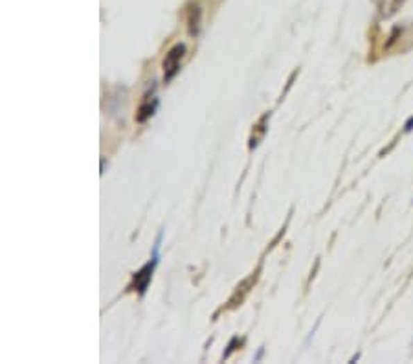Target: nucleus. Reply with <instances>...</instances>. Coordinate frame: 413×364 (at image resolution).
Instances as JSON below:
<instances>
[{
	"mask_svg": "<svg viewBox=\"0 0 413 364\" xmlns=\"http://www.w3.org/2000/svg\"><path fill=\"white\" fill-rule=\"evenodd\" d=\"M184 53H186V47H184V44H175V47L171 48L169 52H167L164 63H162V67H164L165 83H169L171 79L176 76V72L180 70V61L182 58H184Z\"/></svg>",
	"mask_w": 413,
	"mask_h": 364,
	"instance_id": "1",
	"label": "nucleus"
},
{
	"mask_svg": "<svg viewBox=\"0 0 413 364\" xmlns=\"http://www.w3.org/2000/svg\"><path fill=\"white\" fill-rule=\"evenodd\" d=\"M155 265H156V258L153 261H149L147 265L142 267V269L133 276V283L129 286L130 291H138L140 295H144L147 286H149L151 276H153V271H155Z\"/></svg>",
	"mask_w": 413,
	"mask_h": 364,
	"instance_id": "2",
	"label": "nucleus"
},
{
	"mask_svg": "<svg viewBox=\"0 0 413 364\" xmlns=\"http://www.w3.org/2000/svg\"><path fill=\"white\" fill-rule=\"evenodd\" d=\"M156 105H158V99H156L155 92L151 94V96H149V94H145L144 101L140 104L138 113H136V122H138V124H144V122L147 120L149 116L155 115Z\"/></svg>",
	"mask_w": 413,
	"mask_h": 364,
	"instance_id": "3",
	"label": "nucleus"
},
{
	"mask_svg": "<svg viewBox=\"0 0 413 364\" xmlns=\"http://www.w3.org/2000/svg\"><path fill=\"white\" fill-rule=\"evenodd\" d=\"M404 6V0H377V8L384 19H389Z\"/></svg>",
	"mask_w": 413,
	"mask_h": 364,
	"instance_id": "4",
	"label": "nucleus"
},
{
	"mask_svg": "<svg viewBox=\"0 0 413 364\" xmlns=\"http://www.w3.org/2000/svg\"><path fill=\"white\" fill-rule=\"evenodd\" d=\"M267 120H269V116H263V118L259 120V124L253 127V129H255V133H253L252 138H250V149H253V147L258 146L259 140L263 138L264 131H267V127H264V122H267Z\"/></svg>",
	"mask_w": 413,
	"mask_h": 364,
	"instance_id": "5",
	"label": "nucleus"
},
{
	"mask_svg": "<svg viewBox=\"0 0 413 364\" xmlns=\"http://www.w3.org/2000/svg\"><path fill=\"white\" fill-rule=\"evenodd\" d=\"M404 131H406V133L413 131V116H412V118H410L408 122H406V125H404Z\"/></svg>",
	"mask_w": 413,
	"mask_h": 364,
	"instance_id": "6",
	"label": "nucleus"
}]
</instances>
